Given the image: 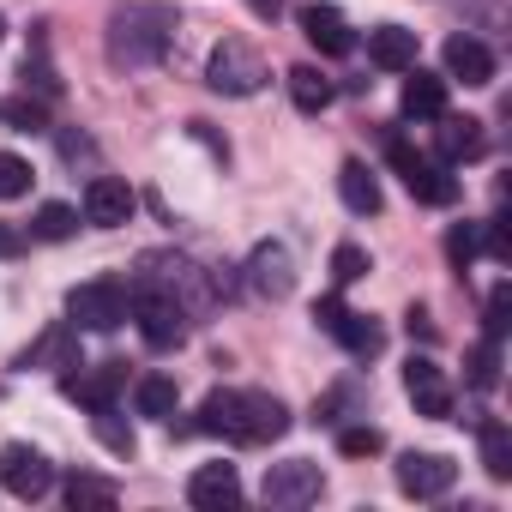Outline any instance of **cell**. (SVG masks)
I'll list each match as a JSON object with an SVG mask.
<instances>
[{
  "label": "cell",
  "mask_w": 512,
  "mask_h": 512,
  "mask_svg": "<svg viewBox=\"0 0 512 512\" xmlns=\"http://www.w3.org/2000/svg\"><path fill=\"white\" fill-rule=\"evenodd\" d=\"M175 31H181L175 7H163V0H127V7L109 13V37H103L109 67H115V73H145V67H157V61L175 49Z\"/></svg>",
  "instance_id": "obj_1"
},
{
  "label": "cell",
  "mask_w": 512,
  "mask_h": 512,
  "mask_svg": "<svg viewBox=\"0 0 512 512\" xmlns=\"http://www.w3.org/2000/svg\"><path fill=\"white\" fill-rule=\"evenodd\" d=\"M284 428H290V410L272 392H235L229 386V392H211L199 404V434H223L235 446H272Z\"/></svg>",
  "instance_id": "obj_2"
},
{
  "label": "cell",
  "mask_w": 512,
  "mask_h": 512,
  "mask_svg": "<svg viewBox=\"0 0 512 512\" xmlns=\"http://www.w3.org/2000/svg\"><path fill=\"white\" fill-rule=\"evenodd\" d=\"M133 284H151V290L175 296L187 314H205V308L217 302V278H211L205 266H193L187 253H169V247H157V253H139V272H133Z\"/></svg>",
  "instance_id": "obj_3"
},
{
  "label": "cell",
  "mask_w": 512,
  "mask_h": 512,
  "mask_svg": "<svg viewBox=\"0 0 512 512\" xmlns=\"http://www.w3.org/2000/svg\"><path fill=\"white\" fill-rule=\"evenodd\" d=\"M386 157H392V169L404 175V187H410V199H422V205H458V175H452V163H428L410 139H398V133H386Z\"/></svg>",
  "instance_id": "obj_4"
},
{
  "label": "cell",
  "mask_w": 512,
  "mask_h": 512,
  "mask_svg": "<svg viewBox=\"0 0 512 512\" xmlns=\"http://www.w3.org/2000/svg\"><path fill=\"white\" fill-rule=\"evenodd\" d=\"M127 314H133V290L121 278H91V284H73L67 296V320L79 332H115L127 326Z\"/></svg>",
  "instance_id": "obj_5"
},
{
  "label": "cell",
  "mask_w": 512,
  "mask_h": 512,
  "mask_svg": "<svg viewBox=\"0 0 512 512\" xmlns=\"http://www.w3.org/2000/svg\"><path fill=\"white\" fill-rule=\"evenodd\" d=\"M266 61L253 55L241 37H223L217 49H211V61H205V85L217 91V97H253V91H266Z\"/></svg>",
  "instance_id": "obj_6"
},
{
  "label": "cell",
  "mask_w": 512,
  "mask_h": 512,
  "mask_svg": "<svg viewBox=\"0 0 512 512\" xmlns=\"http://www.w3.org/2000/svg\"><path fill=\"white\" fill-rule=\"evenodd\" d=\"M127 290H133V314H127V320H139V338H145L151 350H175V344L187 338V308H181L175 296L151 290V284H127Z\"/></svg>",
  "instance_id": "obj_7"
},
{
  "label": "cell",
  "mask_w": 512,
  "mask_h": 512,
  "mask_svg": "<svg viewBox=\"0 0 512 512\" xmlns=\"http://www.w3.org/2000/svg\"><path fill=\"white\" fill-rule=\"evenodd\" d=\"M0 482H7V494H19V500H43L55 488V464L37 446L7 440V446H0Z\"/></svg>",
  "instance_id": "obj_8"
},
{
  "label": "cell",
  "mask_w": 512,
  "mask_h": 512,
  "mask_svg": "<svg viewBox=\"0 0 512 512\" xmlns=\"http://www.w3.org/2000/svg\"><path fill=\"white\" fill-rule=\"evenodd\" d=\"M452 482H458V464L446 452H404L398 458V488L410 500H440Z\"/></svg>",
  "instance_id": "obj_9"
},
{
  "label": "cell",
  "mask_w": 512,
  "mask_h": 512,
  "mask_svg": "<svg viewBox=\"0 0 512 512\" xmlns=\"http://www.w3.org/2000/svg\"><path fill=\"white\" fill-rule=\"evenodd\" d=\"M247 284L260 290V296H272V302H284L290 290H296V260H290V247L284 241H260L247 253Z\"/></svg>",
  "instance_id": "obj_10"
},
{
  "label": "cell",
  "mask_w": 512,
  "mask_h": 512,
  "mask_svg": "<svg viewBox=\"0 0 512 512\" xmlns=\"http://www.w3.org/2000/svg\"><path fill=\"white\" fill-rule=\"evenodd\" d=\"M121 386H127V368H121V362H103V368H85V362H79V374H73V368L61 374V392H67L73 404H85V410H109V404L121 398Z\"/></svg>",
  "instance_id": "obj_11"
},
{
  "label": "cell",
  "mask_w": 512,
  "mask_h": 512,
  "mask_svg": "<svg viewBox=\"0 0 512 512\" xmlns=\"http://www.w3.org/2000/svg\"><path fill=\"white\" fill-rule=\"evenodd\" d=\"M320 488H326V476L308 458H284V464L266 470V500L272 506H308V500H320Z\"/></svg>",
  "instance_id": "obj_12"
},
{
  "label": "cell",
  "mask_w": 512,
  "mask_h": 512,
  "mask_svg": "<svg viewBox=\"0 0 512 512\" xmlns=\"http://www.w3.org/2000/svg\"><path fill=\"white\" fill-rule=\"evenodd\" d=\"M296 25H302V37H308L320 55H350V49H356V31L344 25L338 7H326V0H308V7H296Z\"/></svg>",
  "instance_id": "obj_13"
},
{
  "label": "cell",
  "mask_w": 512,
  "mask_h": 512,
  "mask_svg": "<svg viewBox=\"0 0 512 512\" xmlns=\"http://www.w3.org/2000/svg\"><path fill=\"white\" fill-rule=\"evenodd\" d=\"M133 217V187L121 175H91L85 181V223L97 229H121Z\"/></svg>",
  "instance_id": "obj_14"
},
{
  "label": "cell",
  "mask_w": 512,
  "mask_h": 512,
  "mask_svg": "<svg viewBox=\"0 0 512 512\" xmlns=\"http://www.w3.org/2000/svg\"><path fill=\"white\" fill-rule=\"evenodd\" d=\"M404 392H410V404H416V416H452V386H446V374L428 362V356H410V368H404Z\"/></svg>",
  "instance_id": "obj_15"
},
{
  "label": "cell",
  "mask_w": 512,
  "mask_h": 512,
  "mask_svg": "<svg viewBox=\"0 0 512 512\" xmlns=\"http://www.w3.org/2000/svg\"><path fill=\"white\" fill-rule=\"evenodd\" d=\"M187 500H193L199 512H229V506L241 500V476H235V464H199V470L187 476Z\"/></svg>",
  "instance_id": "obj_16"
},
{
  "label": "cell",
  "mask_w": 512,
  "mask_h": 512,
  "mask_svg": "<svg viewBox=\"0 0 512 512\" xmlns=\"http://www.w3.org/2000/svg\"><path fill=\"white\" fill-rule=\"evenodd\" d=\"M19 368H79V326L73 320H55V326H43V338L19 356Z\"/></svg>",
  "instance_id": "obj_17"
},
{
  "label": "cell",
  "mask_w": 512,
  "mask_h": 512,
  "mask_svg": "<svg viewBox=\"0 0 512 512\" xmlns=\"http://www.w3.org/2000/svg\"><path fill=\"white\" fill-rule=\"evenodd\" d=\"M440 121V133H434V151H440V163H470V157H482V121H470V115H434Z\"/></svg>",
  "instance_id": "obj_18"
},
{
  "label": "cell",
  "mask_w": 512,
  "mask_h": 512,
  "mask_svg": "<svg viewBox=\"0 0 512 512\" xmlns=\"http://www.w3.org/2000/svg\"><path fill=\"white\" fill-rule=\"evenodd\" d=\"M368 61H374L380 73H410V67H416V31H404V25L368 31Z\"/></svg>",
  "instance_id": "obj_19"
},
{
  "label": "cell",
  "mask_w": 512,
  "mask_h": 512,
  "mask_svg": "<svg viewBox=\"0 0 512 512\" xmlns=\"http://www.w3.org/2000/svg\"><path fill=\"white\" fill-rule=\"evenodd\" d=\"M398 109H404L410 121H434V115H446V79H440V73H422V67H410Z\"/></svg>",
  "instance_id": "obj_20"
},
{
  "label": "cell",
  "mask_w": 512,
  "mask_h": 512,
  "mask_svg": "<svg viewBox=\"0 0 512 512\" xmlns=\"http://www.w3.org/2000/svg\"><path fill=\"white\" fill-rule=\"evenodd\" d=\"M446 73L464 79V85H494V55L476 37H452L446 43Z\"/></svg>",
  "instance_id": "obj_21"
},
{
  "label": "cell",
  "mask_w": 512,
  "mask_h": 512,
  "mask_svg": "<svg viewBox=\"0 0 512 512\" xmlns=\"http://www.w3.org/2000/svg\"><path fill=\"white\" fill-rule=\"evenodd\" d=\"M338 193H344V205H350L356 217H374V211H380V181H374V169L356 163V157L338 169Z\"/></svg>",
  "instance_id": "obj_22"
},
{
  "label": "cell",
  "mask_w": 512,
  "mask_h": 512,
  "mask_svg": "<svg viewBox=\"0 0 512 512\" xmlns=\"http://www.w3.org/2000/svg\"><path fill=\"white\" fill-rule=\"evenodd\" d=\"M476 440H482V470H488L494 482H506V476H512V428H506L500 416H482V422H476Z\"/></svg>",
  "instance_id": "obj_23"
},
{
  "label": "cell",
  "mask_w": 512,
  "mask_h": 512,
  "mask_svg": "<svg viewBox=\"0 0 512 512\" xmlns=\"http://www.w3.org/2000/svg\"><path fill=\"white\" fill-rule=\"evenodd\" d=\"M332 97H338V85H332L320 67H290V103H296L302 115H320V109H332Z\"/></svg>",
  "instance_id": "obj_24"
},
{
  "label": "cell",
  "mask_w": 512,
  "mask_h": 512,
  "mask_svg": "<svg viewBox=\"0 0 512 512\" xmlns=\"http://www.w3.org/2000/svg\"><path fill=\"white\" fill-rule=\"evenodd\" d=\"M332 338H338L350 356H380V344H386V332H380L368 314H350V308L332 320Z\"/></svg>",
  "instance_id": "obj_25"
},
{
  "label": "cell",
  "mask_w": 512,
  "mask_h": 512,
  "mask_svg": "<svg viewBox=\"0 0 512 512\" xmlns=\"http://www.w3.org/2000/svg\"><path fill=\"white\" fill-rule=\"evenodd\" d=\"M91 428H97V440L115 452V458H133L139 452V434H133V422L109 404V410H91Z\"/></svg>",
  "instance_id": "obj_26"
},
{
  "label": "cell",
  "mask_w": 512,
  "mask_h": 512,
  "mask_svg": "<svg viewBox=\"0 0 512 512\" xmlns=\"http://www.w3.org/2000/svg\"><path fill=\"white\" fill-rule=\"evenodd\" d=\"M175 380H163V374H145L139 386H133V404H139V416H157V422H169L175 416Z\"/></svg>",
  "instance_id": "obj_27"
},
{
  "label": "cell",
  "mask_w": 512,
  "mask_h": 512,
  "mask_svg": "<svg viewBox=\"0 0 512 512\" xmlns=\"http://www.w3.org/2000/svg\"><path fill=\"white\" fill-rule=\"evenodd\" d=\"M115 500H121V488H115L109 476H85V470L67 476V506H73V512H85V506H115Z\"/></svg>",
  "instance_id": "obj_28"
},
{
  "label": "cell",
  "mask_w": 512,
  "mask_h": 512,
  "mask_svg": "<svg viewBox=\"0 0 512 512\" xmlns=\"http://www.w3.org/2000/svg\"><path fill=\"white\" fill-rule=\"evenodd\" d=\"M73 229H79V211H73V205H61V199L37 205V217H31V235H37V241H67Z\"/></svg>",
  "instance_id": "obj_29"
},
{
  "label": "cell",
  "mask_w": 512,
  "mask_h": 512,
  "mask_svg": "<svg viewBox=\"0 0 512 512\" xmlns=\"http://www.w3.org/2000/svg\"><path fill=\"white\" fill-rule=\"evenodd\" d=\"M464 380H470L476 392H494V380H500V338H482V344L464 356Z\"/></svg>",
  "instance_id": "obj_30"
},
{
  "label": "cell",
  "mask_w": 512,
  "mask_h": 512,
  "mask_svg": "<svg viewBox=\"0 0 512 512\" xmlns=\"http://www.w3.org/2000/svg\"><path fill=\"white\" fill-rule=\"evenodd\" d=\"M476 253H482V229L476 223H452L446 229V260H452V272H470Z\"/></svg>",
  "instance_id": "obj_31"
},
{
  "label": "cell",
  "mask_w": 512,
  "mask_h": 512,
  "mask_svg": "<svg viewBox=\"0 0 512 512\" xmlns=\"http://www.w3.org/2000/svg\"><path fill=\"white\" fill-rule=\"evenodd\" d=\"M0 115H7L19 133H43V127H49V97H31V91H25V97H13Z\"/></svg>",
  "instance_id": "obj_32"
},
{
  "label": "cell",
  "mask_w": 512,
  "mask_h": 512,
  "mask_svg": "<svg viewBox=\"0 0 512 512\" xmlns=\"http://www.w3.org/2000/svg\"><path fill=\"white\" fill-rule=\"evenodd\" d=\"M368 272H374V266H368V253H362L356 241H338V247H332V284H338V290L356 284V278H368Z\"/></svg>",
  "instance_id": "obj_33"
},
{
  "label": "cell",
  "mask_w": 512,
  "mask_h": 512,
  "mask_svg": "<svg viewBox=\"0 0 512 512\" xmlns=\"http://www.w3.org/2000/svg\"><path fill=\"white\" fill-rule=\"evenodd\" d=\"M25 193H31V163L0 151V199H25Z\"/></svg>",
  "instance_id": "obj_34"
},
{
  "label": "cell",
  "mask_w": 512,
  "mask_h": 512,
  "mask_svg": "<svg viewBox=\"0 0 512 512\" xmlns=\"http://www.w3.org/2000/svg\"><path fill=\"white\" fill-rule=\"evenodd\" d=\"M380 446H386L380 428H338V452H344V458H374Z\"/></svg>",
  "instance_id": "obj_35"
},
{
  "label": "cell",
  "mask_w": 512,
  "mask_h": 512,
  "mask_svg": "<svg viewBox=\"0 0 512 512\" xmlns=\"http://www.w3.org/2000/svg\"><path fill=\"white\" fill-rule=\"evenodd\" d=\"M482 326H488V338H506V326H512V290L506 284H494V296L482 308Z\"/></svg>",
  "instance_id": "obj_36"
},
{
  "label": "cell",
  "mask_w": 512,
  "mask_h": 512,
  "mask_svg": "<svg viewBox=\"0 0 512 512\" xmlns=\"http://www.w3.org/2000/svg\"><path fill=\"white\" fill-rule=\"evenodd\" d=\"M25 85H37V97H61V79L43 61V43H37V55H25Z\"/></svg>",
  "instance_id": "obj_37"
},
{
  "label": "cell",
  "mask_w": 512,
  "mask_h": 512,
  "mask_svg": "<svg viewBox=\"0 0 512 512\" xmlns=\"http://www.w3.org/2000/svg\"><path fill=\"white\" fill-rule=\"evenodd\" d=\"M482 241H488V253H494V260H512V235H506V217H494V223L482 229Z\"/></svg>",
  "instance_id": "obj_38"
},
{
  "label": "cell",
  "mask_w": 512,
  "mask_h": 512,
  "mask_svg": "<svg viewBox=\"0 0 512 512\" xmlns=\"http://www.w3.org/2000/svg\"><path fill=\"white\" fill-rule=\"evenodd\" d=\"M404 326H410V338H422V344H440V332H434V320H428L422 308H410V314H404Z\"/></svg>",
  "instance_id": "obj_39"
},
{
  "label": "cell",
  "mask_w": 512,
  "mask_h": 512,
  "mask_svg": "<svg viewBox=\"0 0 512 512\" xmlns=\"http://www.w3.org/2000/svg\"><path fill=\"white\" fill-rule=\"evenodd\" d=\"M247 7H253V19H278V13H284V0H247Z\"/></svg>",
  "instance_id": "obj_40"
},
{
  "label": "cell",
  "mask_w": 512,
  "mask_h": 512,
  "mask_svg": "<svg viewBox=\"0 0 512 512\" xmlns=\"http://www.w3.org/2000/svg\"><path fill=\"white\" fill-rule=\"evenodd\" d=\"M19 247V235H7V229H0V253H13Z\"/></svg>",
  "instance_id": "obj_41"
},
{
  "label": "cell",
  "mask_w": 512,
  "mask_h": 512,
  "mask_svg": "<svg viewBox=\"0 0 512 512\" xmlns=\"http://www.w3.org/2000/svg\"><path fill=\"white\" fill-rule=\"evenodd\" d=\"M0 43H7V19H0Z\"/></svg>",
  "instance_id": "obj_42"
}]
</instances>
